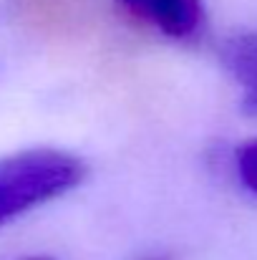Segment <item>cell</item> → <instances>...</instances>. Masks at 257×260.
<instances>
[{
    "label": "cell",
    "instance_id": "2",
    "mask_svg": "<svg viewBox=\"0 0 257 260\" xmlns=\"http://www.w3.org/2000/svg\"><path fill=\"white\" fill-rule=\"evenodd\" d=\"M219 58L230 76L242 86V109L257 116V28L232 33L222 43Z\"/></svg>",
    "mask_w": 257,
    "mask_h": 260
},
{
    "label": "cell",
    "instance_id": "1",
    "mask_svg": "<svg viewBox=\"0 0 257 260\" xmlns=\"http://www.w3.org/2000/svg\"><path fill=\"white\" fill-rule=\"evenodd\" d=\"M84 174L81 159L58 149H28L0 157V228L71 192Z\"/></svg>",
    "mask_w": 257,
    "mask_h": 260
},
{
    "label": "cell",
    "instance_id": "3",
    "mask_svg": "<svg viewBox=\"0 0 257 260\" xmlns=\"http://www.w3.org/2000/svg\"><path fill=\"white\" fill-rule=\"evenodd\" d=\"M139 18L171 38L192 36L202 23L199 0H124Z\"/></svg>",
    "mask_w": 257,
    "mask_h": 260
},
{
    "label": "cell",
    "instance_id": "5",
    "mask_svg": "<svg viewBox=\"0 0 257 260\" xmlns=\"http://www.w3.org/2000/svg\"><path fill=\"white\" fill-rule=\"evenodd\" d=\"M237 170H240V177L242 182L257 192V139L245 144L240 152H237Z\"/></svg>",
    "mask_w": 257,
    "mask_h": 260
},
{
    "label": "cell",
    "instance_id": "4",
    "mask_svg": "<svg viewBox=\"0 0 257 260\" xmlns=\"http://www.w3.org/2000/svg\"><path fill=\"white\" fill-rule=\"evenodd\" d=\"M15 13L33 28L48 33H66L76 25L74 0H13Z\"/></svg>",
    "mask_w": 257,
    "mask_h": 260
},
{
    "label": "cell",
    "instance_id": "6",
    "mask_svg": "<svg viewBox=\"0 0 257 260\" xmlns=\"http://www.w3.org/2000/svg\"><path fill=\"white\" fill-rule=\"evenodd\" d=\"M141 260H174L171 255H149V258H141Z\"/></svg>",
    "mask_w": 257,
    "mask_h": 260
},
{
    "label": "cell",
    "instance_id": "7",
    "mask_svg": "<svg viewBox=\"0 0 257 260\" xmlns=\"http://www.w3.org/2000/svg\"><path fill=\"white\" fill-rule=\"evenodd\" d=\"M30 260H48V258H30Z\"/></svg>",
    "mask_w": 257,
    "mask_h": 260
}]
</instances>
